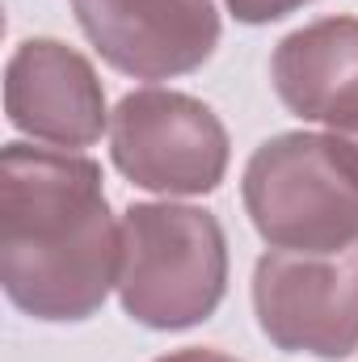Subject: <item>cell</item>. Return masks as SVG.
<instances>
[{"label":"cell","mask_w":358,"mask_h":362,"mask_svg":"<svg viewBox=\"0 0 358 362\" xmlns=\"http://www.w3.org/2000/svg\"><path fill=\"white\" fill-rule=\"evenodd\" d=\"M122 223L101 169L64 148L0 152V282L34 320H89L118 286Z\"/></svg>","instance_id":"1"},{"label":"cell","mask_w":358,"mask_h":362,"mask_svg":"<svg viewBox=\"0 0 358 362\" xmlns=\"http://www.w3.org/2000/svg\"><path fill=\"white\" fill-rule=\"evenodd\" d=\"M101 59L135 81H169L202 68L219 47L215 0H72Z\"/></svg>","instance_id":"6"},{"label":"cell","mask_w":358,"mask_h":362,"mask_svg":"<svg viewBox=\"0 0 358 362\" xmlns=\"http://www.w3.org/2000/svg\"><path fill=\"white\" fill-rule=\"evenodd\" d=\"M278 101L304 118L325 122L329 135L358 127V17H325L287 34L270 59Z\"/></svg>","instance_id":"8"},{"label":"cell","mask_w":358,"mask_h":362,"mask_svg":"<svg viewBox=\"0 0 358 362\" xmlns=\"http://www.w3.org/2000/svg\"><path fill=\"white\" fill-rule=\"evenodd\" d=\"M156 362H236L228 354H215V350H178V354H165Z\"/></svg>","instance_id":"11"},{"label":"cell","mask_w":358,"mask_h":362,"mask_svg":"<svg viewBox=\"0 0 358 362\" xmlns=\"http://www.w3.org/2000/svg\"><path fill=\"white\" fill-rule=\"evenodd\" d=\"M228 291V240L211 211L135 202L122 215L118 299L148 329L202 325Z\"/></svg>","instance_id":"2"},{"label":"cell","mask_w":358,"mask_h":362,"mask_svg":"<svg viewBox=\"0 0 358 362\" xmlns=\"http://www.w3.org/2000/svg\"><path fill=\"white\" fill-rule=\"evenodd\" d=\"M253 312L287 354L350 358L358 350V245L342 253L270 249L253 270Z\"/></svg>","instance_id":"5"},{"label":"cell","mask_w":358,"mask_h":362,"mask_svg":"<svg viewBox=\"0 0 358 362\" xmlns=\"http://www.w3.org/2000/svg\"><path fill=\"white\" fill-rule=\"evenodd\" d=\"M304 4H312V0H228V8L236 13V21H245V25L278 21V17H287V13H295Z\"/></svg>","instance_id":"9"},{"label":"cell","mask_w":358,"mask_h":362,"mask_svg":"<svg viewBox=\"0 0 358 362\" xmlns=\"http://www.w3.org/2000/svg\"><path fill=\"white\" fill-rule=\"evenodd\" d=\"M110 156L139 189L211 194L228 173V131L198 97L135 89L110 114Z\"/></svg>","instance_id":"4"},{"label":"cell","mask_w":358,"mask_h":362,"mask_svg":"<svg viewBox=\"0 0 358 362\" xmlns=\"http://www.w3.org/2000/svg\"><path fill=\"white\" fill-rule=\"evenodd\" d=\"M245 211L270 249L342 253L358 245V181L329 135H274L245 165Z\"/></svg>","instance_id":"3"},{"label":"cell","mask_w":358,"mask_h":362,"mask_svg":"<svg viewBox=\"0 0 358 362\" xmlns=\"http://www.w3.org/2000/svg\"><path fill=\"white\" fill-rule=\"evenodd\" d=\"M329 144H333V152H337V160L354 173L358 181V127L354 131H337V135H329Z\"/></svg>","instance_id":"10"},{"label":"cell","mask_w":358,"mask_h":362,"mask_svg":"<svg viewBox=\"0 0 358 362\" xmlns=\"http://www.w3.org/2000/svg\"><path fill=\"white\" fill-rule=\"evenodd\" d=\"M4 114L42 144L89 148L105 131V89L81 51L55 38H30L8 55Z\"/></svg>","instance_id":"7"}]
</instances>
